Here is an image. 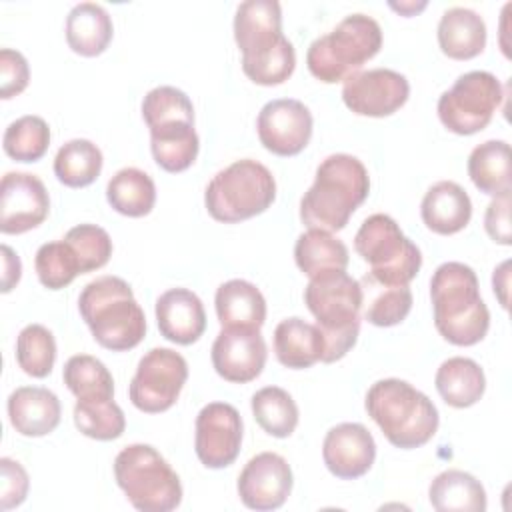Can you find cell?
<instances>
[{
	"instance_id": "48",
	"label": "cell",
	"mask_w": 512,
	"mask_h": 512,
	"mask_svg": "<svg viewBox=\"0 0 512 512\" xmlns=\"http://www.w3.org/2000/svg\"><path fill=\"white\" fill-rule=\"evenodd\" d=\"M426 6V2H420V4H416V2H400V4H390V8H394L396 12H400V14H406V16H410V14H414V12H418V10H422Z\"/></svg>"
},
{
	"instance_id": "45",
	"label": "cell",
	"mask_w": 512,
	"mask_h": 512,
	"mask_svg": "<svg viewBox=\"0 0 512 512\" xmlns=\"http://www.w3.org/2000/svg\"><path fill=\"white\" fill-rule=\"evenodd\" d=\"M484 230L486 234L502 246H510L512 230H510V194L496 196L484 214Z\"/></svg>"
},
{
	"instance_id": "35",
	"label": "cell",
	"mask_w": 512,
	"mask_h": 512,
	"mask_svg": "<svg viewBox=\"0 0 512 512\" xmlns=\"http://www.w3.org/2000/svg\"><path fill=\"white\" fill-rule=\"evenodd\" d=\"M252 414L258 426L274 438H288L298 426V406L294 398L278 386L260 388L252 396Z\"/></svg>"
},
{
	"instance_id": "23",
	"label": "cell",
	"mask_w": 512,
	"mask_h": 512,
	"mask_svg": "<svg viewBox=\"0 0 512 512\" xmlns=\"http://www.w3.org/2000/svg\"><path fill=\"white\" fill-rule=\"evenodd\" d=\"M438 46L452 60L476 58L486 46V24L470 8L454 6L438 22Z\"/></svg>"
},
{
	"instance_id": "22",
	"label": "cell",
	"mask_w": 512,
	"mask_h": 512,
	"mask_svg": "<svg viewBox=\"0 0 512 512\" xmlns=\"http://www.w3.org/2000/svg\"><path fill=\"white\" fill-rule=\"evenodd\" d=\"M420 216L428 230L450 236L468 226L472 218V200L460 184L440 180L424 194Z\"/></svg>"
},
{
	"instance_id": "28",
	"label": "cell",
	"mask_w": 512,
	"mask_h": 512,
	"mask_svg": "<svg viewBox=\"0 0 512 512\" xmlns=\"http://www.w3.org/2000/svg\"><path fill=\"white\" fill-rule=\"evenodd\" d=\"M428 500L438 512H484L488 504L480 480L464 470L440 472L430 482Z\"/></svg>"
},
{
	"instance_id": "42",
	"label": "cell",
	"mask_w": 512,
	"mask_h": 512,
	"mask_svg": "<svg viewBox=\"0 0 512 512\" xmlns=\"http://www.w3.org/2000/svg\"><path fill=\"white\" fill-rule=\"evenodd\" d=\"M64 240L74 250L82 274L106 266L112 256V238L96 224H78L66 232Z\"/></svg>"
},
{
	"instance_id": "25",
	"label": "cell",
	"mask_w": 512,
	"mask_h": 512,
	"mask_svg": "<svg viewBox=\"0 0 512 512\" xmlns=\"http://www.w3.org/2000/svg\"><path fill=\"white\" fill-rule=\"evenodd\" d=\"M274 354L282 366L292 370L322 362L324 338L320 328L296 316L282 320L274 328Z\"/></svg>"
},
{
	"instance_id": "31",
	"label": "cell",
	"mask_w": 512,
	"mask_h": 512,
	"mask_svg": "<svg viewBox=\"0 0 512 512\" xmlns=\"http://www.w3.org/2000/svg\"><path fill=\"white\" fill-rule=\"evenodd\" d=\"M468 176L488 196L510 194V144L506 140L478 144L468 156Z\"/></svg>"
},
{
	"instance_id": "12",
	"label": "cell",
	"mask_w": 512,
	"mask_h": 512,
	"mask_svg": "<svg viewBox=\"0 0 512 512\" xmlns=\"http://www.w3.org/2000/svg\"><path fill=\"white\" fill-rule=\"evenodd\" d=\"M410 96V84L404 74L390 68H372L356 72L344 80L342 100L358 116L384 118L400 110Z\"/></svg>"
},
{
	"instance_id": "38",
	"label": "cell",
	"mask_w": 512,
	"mask_h": 512,
	"mask_svg": "<svg viewBox=\"0 0 512 512\" xmlns=\"http://www.w3.org/2000/svg\"><path fill=\"white\" fill-rule=\"evenodd\" d=\"M2 146L4 152L16 162H36L50 146V128L40 116H20L8 124Z\"/></svg>"
},
{
	"instance_id": "46",
	"label": "cell",
	"mask_w": 512,
	"mask_h": 512,
	"mask_svg": "<svg viewBox=\"0 0 512 512\" xmlns=\"http://www.w3.org/2000/svg\"><path fill=\"white\" fill-rule=\"evenodd\" d=\"M0 252H2V292L6 294L20 282L22 262L8 244H2Z\"/></svg>"
},
{
	"instance_id": "41",
	"label": "cell",
	"mask_w": 512,
	"mask_h": 512,
	"mask_svg": "<svg viewBox=\"0 0 512 512\" xmlns=\"http://www.w3.org/2000/svg\"><path fill=\"white\" fill-rule=\"evenodd\" d=\"M142 118L148 128L168 122L194 124V106L186 92L174 86H156L142 100Z\"/></svg>"
},
{
	"instance_id": "6",
	"label": "cell",
	"mask_w": 512,
	"mask_h": 512,
	"mask_svg": "<svg viewBox=\"0 0 512 512\" xmlns=\"http://www.w3.org/2000/svg\"><path fill=\"white\" fill-rule=\"evenodd\" d=\"M380 48V24L366 14H350L308 46L306 66L316 80L336 84L360 72L362 64L374 58Z\"/></svg>"
},
{
	"instance_id": "2",
	"label": "cell",
	"mask_w": 512,
	"mask_h": 512,
	"mask_svg": "<svg viewBox=\"0 0 512 512\" xmlns=\"http://www.w3.org/2000/svg\"><path fill=\"white\" fill-rule=\"evenodd\" d=\"M434 326L454 346L478 344L490 328L476 272L462 262L440 264L430 280Z\"/></svg>"
},
{
	"instance_id": "30",
	"label": "cell",
	"mask_w": 512,
	"mask_h": 512,
	"mask_svg": "<svg viewBox=\"0 0 512 512\" xmlns=\"http://www.w3.org/2000/svg\"><path fill=\"white\" fill-rule=\"evenodd\" d=\"M150 150L166 172H184L198 156L200 140L192 122H168L150 128Z\"/></svg>"
},
{
	"instance_id": "9",
	"label": "cell",
	"mask_w": 512,
	"mask_h": 512,
	"mask_svg": "<svg viewBox=\"0 0 512 512\" xmlns=\"http://www.w3.org/2000/svg\"><path fill=\"white\" fill-rule=\"evenodd\" d=\"M354 250L370 264L366 274L388 286H408L422 266L420 248L388 214H372L360 224Z\"/></svg>"
},
{
	"instance_id": "20",
	"label": "cell",
	"mask_w": 512,
	"mask_h": 512,
	"mask_svg": "<svg viewBox=\"0 0 512 512\" xmlns=\"http://www.w3.org/2000/svg\"><path fill=\"white\" fill-rule=\"evenodd\" d=\"M160 334L180 346L194 344L206 330L202 300L188 288H170L156 300Z\"/></svg>"
},
{
	"instance_id": "3",
	"label": "cell",
	"mask_w": 512,
	"mask_h": 512,
	"mask_svg": "<svg viewBox=\"0 0 512 512\" xmlns=\"http://www.w3.org/2000/svg\"><path fill=\"white\" fill-rule=\"evenodd\" d=\"M78 310L94 340L112 352L136 348L146 334V316L132 288L118 276H100L84 286Z\"/></svg>"
},
{
	"instance_id": "39",
	"label": "cell",
	"mask_w": 512,
	"mask_h": 512,
	"mask_svg": "<svg viewBox=\"0 0 512 512\" xmlns=\"http://www.w3.org/2000/svg\"><path fill=\"white\" fill-rule=\"evenodd\" d=\"M16 362L32 378H46L56 362L54 334L42 324H28L16 338Z\"/></svg>"
},
{
	"instance_id": "7",
	"label": "cell",
	"mask_w": 512,
	"mask_h": 512,
	"mask_svg": "<svg viewBox=\"0 0 512 512\" xmlns=\"http://www.w3.org/2000/svg\"><path fill=\"white\" fill-rule=\"evenodd\" d=\"M276 198V180L258 160H236L208 182L204 204L224 224L242 222L266 212Z\"/></svg>"
},
{
	"instance_id": "44",
	"label": "cell",
	"mask_w": 512,
	"mask_h": 512,
	"mask_svg": "<svg viewBox=\"0 0 512 512\" xmlns=\"http://www.w3.org/2000/svg\"><path fill=\"white\" fill-rule=\"evenodd\" d=\"M30 80V68L22 52L12 48L0 50V96L4 100L18 96L26 90Z\"/></svg>"
},
{
	"instance_id": "21",
	"label": "cell",
	"mask_w": 512,
	"mask_h": 512,
	"mask_svg": "<svg viewBox=\"0 0 512 512\" xmlns=\"http://www.w3.org/2000/svg\"><path fill=\"white\" fill-rule=\"evenodd\" d=\"M12 428L28 438L46 436L60 424L62 406L58 396L42 386H20L8 396Z\"/></svg>"
},
{
	"instance_id": "15",
	"label": "cell",
	"mask_w": 512,
	"mask_h": 512,
	"mask_svg": "<svg viewBox=\"0 0 512 512\" xmlns=\"http://www.w3.org/2000/svg\"><path fill=\"white\" fill-rule=\"evenodd\" d=\"M50 212L44 182L28 172H6L0 184V232L24 234L40 226Z\"/></svg>"
},
{
	"instance_id": "17",
	"label": "cell",
	"mask_w": 512,
	"mask_h": 512,
	"mask_svg": "<svg viewBox=\"0 0 512 512\" xmlns=\"http://www.w3.org/2000/svg\"><path fill=\"white\" fill-rule=\"evenodd\" d=\"M292 470L286 458L276 452L252 456L238 476V496L250 510H276L292 492Z\"/></svg>"
},
{
	"instance_id": "32",
	"label": "cell",
	"mask_w": 512,
	"mask_h": 512,
	"mask_svg": "<svg viewBox=\"0 0 512 512\" xmlns=\"http://www.w3.org/2000/svg\"><path fill=\"white\" fill-rule=\"evenodd\" d=\"M358 282L362 288L360 314L370 324L380 328L396 326L412 310V292L408 286H388V284L376 282L368 274H364V278Z\"/></svg>"
},
{
	"instance_id": "40",
	"label": "cell",
	"mask_w": 512,
	"mask_h": 512,
	"mask_svg": "<svg viewBox=\"0 0 512 512\" xmlns=\"http://www.w3.org/2000/svg\"><path fill=\"white\" fill-rule=\"evenodd\" d=\"M34 268L40 284L48 290L66 288L78 274H82L78 258L66 240L42 244L36 252Z\"/></svg>"
},
{
	"instance_id": "34",
	"label": "cell",
	"mask_w": 512,
	"mask_h": 512,
	"mask_svg": "<svg viewBox=\"0 0 512 512\" xmlns=\"http://www.w3.org/2000/svg\"><path fill=\"white\" fill-rule=\"evenodd\" d=\"M102 164V152L94 142L74 138L58 148L54 158V174L68 188H84L100 176Z\"/></svg>"
},
{
	"instance_id": "36",
	"label": "cell",
	"mask_w": 512,
	"mask_h": 512,
	"mask_svg": "<svg viewBox=\"0 0 512 512\" xmlns=\"http://www.w3.org/2000/svg\"><path fill=\"white\" fill-rule=\"evenodd\" d=\"M66 388L78 400L114 398V378L108 368L90 354L70 356L62 372Z\"/></svg>"
},
{
	"instance_id": "37",
	"label": "cell",
	"mask_w": 512,
	"mask_h": 512,
	"mask_svg": "<svg viewBox=\"0 0 512 512\" xmlns=\"http://www.w3.org/2000/svg\"><path fill=\"white\" fill-rule=\"evenodd\" d=\"M74 424L84 436L106 442L124 434L126 418L114 398H92L76 400Z\"/></svg>"
},
{
	"instance_id": "8",
	"label": "cell",
	"mask_w": 512,
	"mask_h": 512,
	"mask_svg": "<svg viewBox=\"0 0 512 512\" xmlns=\"http://www.w3.org/2000/svg\"><path fill=\"white\" fill-rule=\"evenodd\" d=\"M114 478L140 512H170L182 502L178 474L150 444L122 448L114 458Z\"/></svg>"
},
{
	"instance_id": "26",
	"label": "cell",
	"mask_w": 512,
	"mask_h": 512,
	"mask_svg": "<svg viewBox=\"0 0 512 512\" xmlns=\"http://www.w3.org/2000/svg\"><path fill=\"white\" fill-rule=\"evenodd\" d=\"M114 34L112 18L104 6L96 2L76 4L66 18V42L80 56L102 54Z\"/></svg>"
},
{
	"instance_id": "16",
	"label": "cell",
	"mask_w": 512,
	"mask_h": 512,
	"mask_svg": "<svg viewBox=\"0 0 512 512\" xmlns=\"http://www.w3.org/2000/svg\"><path fill=\"white\" fill-rule=\"evenodd\" d=\"M210 358L220 378L246 384L262 374L268 350L260 328H222L212 344Z\"/></svg>"
},
{
	"instance_id": "13",
	"label": "cell",
	"mask_w": 512,
	"mask_h": 512,
	"mask_svg": "<svg viewBox=\"0 0 512 512\" xmlns=\"http://www.w3.org/2000/svg\"><path fill=\"white\" fill-rule=\"evenodd\" d=\"M242 446V418L228 402H210L196 416L194 450L198 460L212 470L230 466Z\"/></svg>"
},
{
	"instance_id": "5",
	"label": "cell",
	"mask_w": 512,
	"mask_h": 512,
	"mask_svg": "<svg viewBox=\"0 0 512 512\" xmlns=\"http://www.w3.org/2000/svg\"><path fill=\"white\" fill-rule=\"evenodd\" d=\"M304 302L324 338L322 362L330 364L344 358L360 332V282L346 272L310 278L304 288Z\"/></svg>"
},
{
	"instance_id": "18",
	"label": "cell",
	"mask_w": 512,
	"mask_h": 512,
	"mask_svg": "<svg viewBox=\"0 0 512 512\" xmlns=\"http://www.w3.org/2000/svg\"><path fill=\"white\" fill-rule=\"evenodd\" d=\"M234 40L242 52V62L256 60L278 48L282 34V8L276 0H246L238 4L234 16Z\"/></svg>"
},
{
	"instance_id": "47",
	"label": "cell",
	"mask_w": 512,
	"mask_h": 512,
	"mask_svg": "<svg viewBox=\"0 0 512 512\" xmlns=\"http://www.w3.org/2000/svg\"><path fill=\"white\" fill-rule=\"evenodd\" d=\"M508 286H510V260H504L492 274V288L502 308H508Z\"/></svg>"
},
{
	"instance_id": "27",
	"label": "cell",
	"mask_w": 512,
	"mask_h": 512,
	"mask_svg": "<svg viewBox=\"0 0 512 512\" xmlns=\"http://www.w3.org/2000/svg\"><path fill=\"white\" fill-rule=\"evenodd\" d=\"M434 384L448 406L470 408L484 396L486 376L480 364L472 358L452 356L436 370Z\"/></svg>"
},
{
	"instance_id": "19",
	"label": "cell",
	"mask_w": 512,
	"mask_h": 512,
	"mask_svg": "<svg viewBox=\"0 0 512 512\" xmlns=\"http://www.w3.org/2000/svg\"><path fill=\"white\" fill-rule=\"evenodd\" d=\"M322 458L336 478L356 480L372 468L376 460V442L364 424L342 422L326 432Z\"/></svg>"
},
{
	"instance_id": "24",
	"label": "cell",
	"mask_w": 512,
	"mask_h": 512,
	"mask_svg": "<svg viewBox=\"0 0 512 512\" xmlns=\"http://www.w3.org/2000/svg\"><path fill=\"white\" fill-rule=\"evenodd\" d=\"M214 306L222 328H260L266 320V300L262 292L242 278L220 284Z\"/></svg>"
},
{
	"instance_id": "10",
	"label": "cell",
	"mask_w": 512,
	"mask_h": 512,
	"mask_svg": "<svg viewBox=\"0 0 512 512\" xmlns=\"http://www.w3.org/2000/svg\"><path fill=\"white\" fill-rule=\"evenodd\" d=\"M504 98L500 80L486 70H472L456 78L438 98V118L454 134L470 136L484 130Z\"/></svg>"
},
{
	"instance_id": "1",
	"label": "cell",
	"mask_w": 512,
	"mask_h": 512,
	"mask_svg": "<svg viewBox=\"0 0 512 512\" xmlns=\"http://www.w3.org/2000/svg\"><path fill=\"white\" fill-rule=\"evenodd\" d=\"M368 192L366 166L352 154H330L316 168L314 184L300 200V220L308 230H342Z\"/></svg>"
},
{
	"instance_id": "33",
	"label": "cell",
	"mask_w": 512,
	"mask_h": 512,
	"mask_svg": "<svg viewBox=\"0 0 512 512\" xmlns=\"http://www.w3.org/2000/svg\"><path fill=\"white\" fill-rule=\"evenodd\" d=\"M108 204L124 216L140 218L152 212L156 202L154 180L140 168L118 170L106 186Z\"/></svg>"
},
{
	"instance_id": "29",
	"label": "cell",
	"mask_w": 512,
	"mask_h": 512,
	"mask_svg": "<svg viewBox=\"0 0 512 512\" xmlns=\"http://www.w3.org/2000/svg\"><path fill=\"white\" fill-rule=\"evenodd\" d=\"M294 260L308 278L346 272L348 248L340 238L332 236V232L308 230L300 234L294 244Z\"/></svg>"
},
{
	"instance_id": "14",
	"label": "cell",
	"mask_w": 512,
	"mask_h": 512,
	"mask_svg": "<svg viewBox=\"0 0 512 512\" xmlns=\"http://www.w3.org/2000/svg\"><path fill=\"white\" fill-rule=\"evenodd\" d=\"M312 114L294 98H276L262 106L256 130L262 146L276 156L300 154L312 138Z\"/></svg>"
},
{
	"instance_id": "43",
	"label": "cell",
	"mask_w": 512,
	"mask_h": 512,
	"mask_svg": "<svg viewBox=\"0 0 512 512\" xmlns=\"http://www.w3.org/2000/svg\"><path fill=\"white\" fill-rule=\"evenodd\" d=\"M28 472L8 456L0 458V508L10 510L20 506L28 494Z\"/></svg>"
},
{
	"instance_id": "11",
	"label": "cell",
	"mask_w": 512,
	"mask_h": 512,
	"mask_svg": "<svg viewBox=\"0 0 512 512\" xmlns=\"http://www.w3.org/2000/svg\"><path fill=\"white\" fill-rule=\"evenodd\" d=\"M186 380L188 364L182 354L172 348H152L140 358L128 396L146 414L166 412L178 400Z\"/></svg>"
},
{
	"instance_id": "4",
	"label": "cell",
	"mask_w": 512,
	"mask_h": 512,
	"mask_svg": "<svg viewBox=\"0 0 512 512\" xmlns=\"http://www.w3.org/2000/svg\"><path fill=\"white\" fill-rule=\"evenodd\" d=\"M364 406L386 440L402 450L424 446L438 430L440 416L434 402L400 378L374 382Z\"/></svg>"
}]
</instances>
